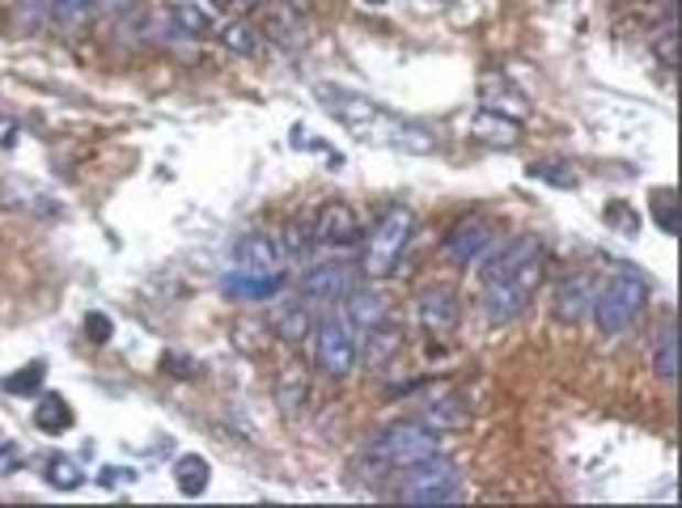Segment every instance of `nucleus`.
<instances>
[{
  "label": "nucleus",
  "instance_id": "1",
  "mask_svg": "<svg viewBox=\"0 0 682 508\" xmlns=\"http://www.w3.org/2000/svg\"><path fill=\"white\" fill-rule=\"evenodd\" d=\"M546 271V246L534 234H521L509 246H491L479 259V275H484V310H488L491 326H509L518 322L530 301L543 289Z\"/></svg>",
  "mask_w": 682,
  "mask_h": 508
},
{
  "label": "nucleus",
  "instance_id": "2",
  "mask_svg": "<svg viewBox=\"0 0 682 508\" xmlns=\"http://www.w3.org/2000/svg\"><path fill=\"white\" fill-rule=\"evenodd\" d=\"M314 94H318V102L348 128L356 132L360 140H374V144H390V149H399V153H433V136L424 132V128H415L408 119H399V115H390L386 107L378 102H369V98H360V94H348V89H335V85H314Z\"/></svg>",
  "mask_w": 682,
  "mask_h": 508
},
{
  "label": "nucleus",
  "instance_id": "3",
  "mask_svg": "<svg viewBox=\"0 0 682 508\" xmlns=\"http://www.w3.org/2000/svg\"><path fill=\"white\" fill-rule=\"evenodd\" d=\"M437 450H441L437 429H429L424 420H403V424H390V429H382L369 441L365 462H369L374 471H403V466L437 454Z\"/></svg>",
  "mask_w": 682,
  "mask_h": 508
},
{
  "label": "nucleus",
  "instance_id": "4",
  "mask_svg": "<svg viewBox=\"0 0 682 508\" xmlns=\"http://www.w3.org/2000/svg\"><path fill=\"white\" fill-rule=\"evenodd\" d=\"M458 496H463V475H458L454 457H445L441 450L399 471L403 505H454Z\"/></svg>",
  "mask_w": 682,
  "mask_h": 508
},
{
  "label": "nucleus",
  "instance_id": "5",
  "mask_svg": "<svg viewBox=\"0 0 682 508\" xmlns=\"http://www.w3.org/2000/svg\"><path fill=\"white\" fill-rule=\"evenodd\" d=\"M645 305H649V280L624 271V275H610L606 284L594 289L589 314H594L602 335H624L631 322L645 314Z\"/></svg>",
  "mask_w": 682,
  "mask_h": 508
},
{
  "label": "nucleus",
  "instance_id": "6",
  "mask_svg": "<svg viewBox=\"0 0 682 508\" xmlns=\"http://www.w3.org/2000/svg\"><path fill=\"white\" fill-rule=\"evenodd\" d=\"M415 238V216L408 208H390V213L374 225V234L365 241V255H360V271L369 280H386L403 268L408 259V246Z\"/></svg>",
  "mask_w": 682,
  "mask_h": 508
},
{
  "label": "nucleus",
  "instance_id": "7",
  "mask_svg": "<svg viewBox=\"0 0 682 508\" xmlns=\"http://www.w3.org/2000/svg\"><path fill=\"white\" fill-rule=\"evenodd\" d=\"M314 360L335 381L356 369V360H360V335L353 331V322L344 318V310L314 322Z\"/></svg>",
  "mask_w": 682,
  "mask_h": 508
},
{
  "label": "nucleus",
  "instance_id": "8",
  "mask_svg": "<svg viewBox=\"0 0 682 508\" xmlns=\"http://www.w3.org/2000/svg\"><path fill=\"white\" fill-rule=\"evenodd\" d=\"M153 30L162 43H199L208 39L217 22H213V9L204 0H170L162 13H153Z\"/></svg>",
  "mask_w": 682,
  "mask_h": 508
},
{
  "label": "nucleus",
  "instance_id": "9",
  "mask_svg": "<svg viewBox=\"0 0 682 508\" xmlns=\"http://www.w3.org/2000/svg\"><path fill=\"white\" fill-rule=\"evenodd\" d=\"M496 246V229H491L484 216H463L445 241H441V255L454 263V268H479V259Z\"/></svg>",
  "mask_w": 682,
  "mask_h": 508
},
{
  "label": "nucleus",
  "instance_id": "10",
  "mask_svg": "<svg viewBox=\"0 0 682 508\" xmlns=\"http://www.w3.org/2000/svg\"><path fill=\"white\" fill-rule=\"evenodd\" d=\"M415 318L420 326L433 335V339H450L454 331H458V322H463V305H458V296L450 293L445 284H433V289H424L420 301H415Z\"/></svg>",
  "mask_w": 682,
  "mask_h": 508
},
{
  "label": "nucleus",
  "instance_id": "11",
  "mask_svg": "<svg viewBox=\"0 0 682 508\" xmlns=\"http://www.w3.org/2000/svg\"><path fill=\"white\" fill-rule=\"evenodd\" d=\"M310 241L318 246V250H353L356 241H360V220L348 204H327L318 220L310 225Z\"/></svg>",
  "mask_w": 682,
  "mask_h": 508
},
{
  "label": "nucleus",
  "instance_id": "12",
  "mask_svg": "<svg viewBox=\"0 0 682 508\" xmlns=\"http://www.w3.org/2000/svg\"><path fill=\"white\" fill-rule=\"evenodd\" d=\"M220 289H225V296H234V301H255V305H263V301H275V296L289 289V275H284V268L280 271L229 268L225 271V280H220Z\"/></svg>",
  "mask_w": 682,
  "mask_h": 508
},
{
  "label": "nucleus",
  "instance_id": "13",
  "mask_svg": "<svg viewBox=\"0 0 682 508\" xmlns=\"http://www.w3.org/2000/svg\"><path fill=\"white\" fill-rule=\"evenodd\" d=\"M353 289V271L344 263H318L301 275L297 296L310 305H323V301H344V293Z\"/></svg>",
  "mask_w": 682,
  "mask_h": 508
},
{
  "label": "nucleus",
  "instance_id": "14",
  "mask_svg": "<svg viewBox=\"0 0 682 508\" xmlns=\"http://www.w3.org/2000/svg\"><path fill=\"white\" fill-rule=\"evenodd\" d=\"M284 263H289V250H284V238H275V234H250L234 246L238 271H280Z\"/></svg>",
  "mask_w": 682,
  "mask_h": 508
},
{
  "label": "nucleus",
  "instance_id": "15",
  "mask_svg": "<svg viewBox=\"0 0 682 508\" xmlns=\"http://www.w3.org/2000/svg\"><path fill=\"white\" fill-rule=\"evenodd\" d=\"M594 289H598V284H594V275H589V271H573V275L555 289V318L569 322V326L585 318V314H589V305H594Z\"/></svg>",
  "mask_w": 682,
  "mask_h": 508
},
{
  "label": "nucleus",
  "instance_id": "16",
  "mask_svg": "<svg viewBox=\"0 0 682 508\" xmlns=\"http://www.w3.org/2000/svg\"><path fill=\"white\" fill-rule=\"evenodd\" d=\"M344 318L353 322L356 335H369L378 322L390 318V305L378 289H348L344 293Z\"/></svg>",
  "mask_w": 682,
  "mask_h": 508
},
{
  "label": "nucleus",
  "instance_id": "17",
  "mask_svg": "<svg viewBox=\"0 0 682 508\" xmlns=\"http://www.w3.org/2000/svg\"><path fill=\"white\" fill-rule=\"evenodd\" d=\"M365 339V348H360V356H365V365L369 369H386V365H394V356L403 352V326L394 318L378 322L369 335H360Z\"/></svg>",
  "mask_w": 682,
  "mask_h": 508
},
{
  "label": "nucleus",
  "instance_id": "18",
  "mask_svg": "<svg viewBox=\"0 0 682 508\" xmlns=\"http://www.w3.org/2000/svg\"><path fill=\"white\" fill-rule=\"evenodd\" d=\"M653 374L661 377V386H679V322L674 318H665L657 326Z\"/></svg>",
  "mask_w": 682,
  "mask_h": 508
},
{
  "label": "nucleus",
  "instance_id": "19",
  "mask_svg": "<svg viewBox=\"0 0 682 508\" xmlns=\"http://www.w3.org/2000/svg\"><path fill=\"white\" fill-rule=\"evenodd\" d=\"M73 407H68V399L64 394H55V390H43L39 394V402H34V429L47 432V436H64V432L73 429Z\"/></svg>",
  "mask_w": 682,
  "mask_h": 508
},
{
  "label": "nucleus",
  "instance_id": "20",
  "mask_svg": "<svg viewBox=\"0 0 682 508\" xmlns=\"http://www.w3.org/2000/svg\"><path fill=\"white\" fill-rule=\"evenodd\" d=\"M272 331L284 339V344H305V335L314 331V305L310 301H289L280 314L272 318Z\"/></svg>",
  "mask_w": 682,
  "mask_h": 508
},
{
  "label": "nucleus",
  "instance_id": "21",
  "mask_svg": "<svg viewBox=\"0 0 682 508\" xmlns=\"http://www.w3.org/2000/svg\"><path fill=\"white\" fill-rule=\"evenodd\" d=\"M47 18L64 34H82L98 18V0H47Z\"/></svg>",
  "mask_w": 682,
  "mask_h": 508
},
{
  "label": "nucleus",
  "instance_id": "22",
  "mask_svg": "<svg viewBox=\"0 0 682 508\" xmlns=\"http://www.w3.org/2000/svg\"><path fill=\"white\" fill-rule=\"evenodd\" d=\"M174 483H178V491H183L187 500H195V496L208 491V483H213V466L195 454L178 457V462H174Z\"/></svg>",
  "mask_w": 682,
  "mask_h": 508
},
{
  "label": "nucleus",
  "instance_id": "23",
  "mask_svg": "<svg viewBox=\"0 0 682 508\" xmlns=\"http://www.w3.org/2000/svg\"><path fill=\"white\" fill-rule=\"evenodd\" d=\"M466 420H470V411H466L463 399H454V394H437V399L424 407V424L429 429H466Z\"/></svg>",
  "mask_w": 682,
  "mask_h": 508
},
{
  "label": "nucleus",
  "instance_id": "24",
  "mask_svg": "<svg viewBox=\"0 0 682 508\" xmlns=\"http://www.w3.org/2000/svg\"><path fill=\"white\" fill-rule=\"evenodd\" d=\"M220 47L229 55H259L263 52V39H259V30L250 26L246 18H229L220 26Z\"/></svg>",
  "mask_w": 682,
  "mask_h": 508
},
{
  "label": "nucleus",
  "instance_id": "25",
  "mask_svg": "<svg viewBox=\"0 0 682 508\" xmlns=\"http://www.w3.org/2000/svg\"><path fill=\"white\" fill-rule=\"evenodd\" d=\"M470 136L475 140H491V144H513L521 136V128L509 123V115H500V110H479L475 123H470Z\"/></svg>",
  "mask_w": 682,
  "mask_h": 508
},
{
  "label": "nucleus",
  "instance_id": "26",
  "mask_svg": "<svg viewBox=\"0 0 682 508\" xmlns=\"http://www.w3.org/2000/svg\"><path fill=\"white\" fill-rule=\"evenodd\" d=\"M43 479L52 483L55 491H77V487L85 483V471L77 466V457L52 454L47 457V466H43Z\"/></svg>",
  "mask_w": 682,
  "mask_h": 508
},
{
  "label": "nucleus",
  "instance_id": "27",
  "mask_svg": "<svg viewBox=\"0 0 682 508\" xmlns=\"http://www.w3.org/2000/svg\"><path fill=\"white\" fill-rule=\"evenodd\" d=\"M43 381H47V365H43V360H30V365H22L18 374L4 377L0 390L13 394V399H26V394H34V390H43Z\"/></svg>",
  "mask_w": 682,
  "mask_h": 508
},
{
  "label": "nucleus",
  "instance_id": "28",
  "mask_svg": "<svg viewBox=\"0 0 682 508\" xmlns=\"http://www.w3.org/2000/svg\"><path fill=\"white\" fill-rule=\"evenodd\" d=\"M530 174L543 179V183H555L560 191H576V183H581L569 165H555V161H546V165H530Z\"/></svg>",
  "mask_w": 682,
  "mask_h": 508
},
{
  "label": "nucleus",
  "instance_id": "29",
  "mask_svg": "<svg viewBox=\"0 0 682 508\" xmlns=\"http://www.w3.org/2000/svg\"><path fill=\"white\" fill-rule=\"evenodd\" d=\"M85 335H89V344H110V335H115V322H110V314H102V310L85 314Z\"/></svg>",
  "mask_w": 682,
  "mask_h": 508
},
{
  "label": "nucleus",
  "instance_id": "30",
  "mask_svg": "<svg viewBox=\"0 0 682 508\" xmlns=\"http://www.w3.org/2000/svg\"><path fill=\"white\" fill-rule=\"evenodd\" d=\"M653 213H657V225H661L665 234H679V213H674V195H670V191H661V195H657Z\"/></svg>",
  "mask_w": 682,
  "mask_h": 508
},
{
  "label": "nucleus",
  "instance_id": "31",
  "mask_svg": "<svg viewBox=\"0 0 682 508\" xmlns=\"http://www.w3.org/2000/svg\"><path fill=\"white\" fill-rule=\"evenodd\" d=\"M162 369H165V374H178V377H192V374H195V365L187 360V356H183V352H170Z\"/></svg>",
  "mask_w": 682,
  "mask_h": 508
},
{
  "label": "nucleus",
  "instance_id": "32",
  "mask_svg": "<svg viewBox=\"0 0 682 508\" xmlns=\"http://www.w3.org/2000/svg\"><path fill=\"white\" fill-rule=\"evenodd\" d=\"M657 60H661L665 68H674V30H665V34L657 39Z\"/></svg>",
  "mask_w": 682,
  "mask_h": 508
},
{
  "label": "nucleus",
  "instance_id": "33",
  "mask_svg": "<svg viewBox=\"0 0 682 508\" xmlns=\"http://www.w3.org/2000/svg\"><path fill=\"white\" fill-rule=\"evenodd\" d=\"M220 4H225V9H234L238 18H246V13H250V9L259 4V0H220Z\"/></svg>",
  "mask_w": 682,
  "mask_h": 508
},
{
  "label": "nucleus",
  "instance_id": "34",
  "mask_svg": "<svg viewBox=\"0 0 682 508\" xmlns=\"http://www.w3.org/2000/svg\"><path fill=\"white\" fill-rule=\"evenodd\" d=\"M365 4H378V9H382V4H386V0H365Z\"/></svg>",
  "mask_w": 682,
  "mask_h": 508
}]
</instances>
